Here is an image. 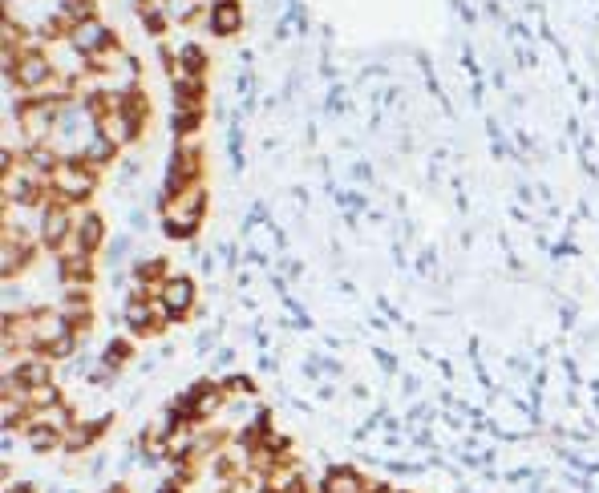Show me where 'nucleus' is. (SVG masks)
Instances as JSON below:
<instances>
[{
	"instance_id": "nucleus-12",
	"label": "nucleus",
	"mask_w": 599,
	"mask_h": 493,
	"mask_svg": "<svg viewBox=\"0 0 599 493\" xmlns=\"http://www.w3.org/2000/svg\"><path fill=\"white\" fill-rule=\"evenodd\" d=\"M264 493H308L304 465H300V461H280V465L264 477Z\"/></svg>"
},
{
	"instance_id": "nucleus-2",
	"label": "nucleus",
	"mask_w": 599,
	"mask_h": 493,
	"mask_svg": "<svg viewBox=\"0 0 599 493\" xmlns=\"http://www.w3.org/2000/svg\"><path fill=\"white\" fill-rule=\"evenodd\" d=\"M97 170L85 166L81 158H61L57 162V170L49 174V198L57 202H69V207H81V202H89V194L97 190Z\"/></svg>"
},
{
	"instance_id": "nucleus-11",
	"label": "nucleus",
	"mask_w": 599,
	"mask_h": 493,
	"mask_svg": "<svg viewBox=\"0 0 599 493\" xmlns=\"http://www.w3.org/2000/svg\"><path fill=\"white\" fill-rule=\"evenodd\" d=\"M369 489L372 481H364V473L353 465H332L320 477V493H369Z\"/></svg>"
},
{
	"instance_id": "nucleus-16",
	"label": "nucleus",
	"mask_w": 599,
	"mask_h": 493,
	"mask_svg": "<svg viewBox=\"0 0 599 493\" xmlns=\"http://www.w3.org/2000/svg\"><path fill=\"white\" fill-rule=\"evenodd\" d=\"M73 234H77V239L97 255L102 242H105V218L97 215V210H77V231H73Z\"/></svg>"
},
{
	"instance_id": "nucleus-1",
	"label": "nucleus",
	"mask_w": 599,
	"mask_h": 493,
	"mask_svg": "<svg viewBox=\"0 0 599 493\" xmlns=\"http://www.w3.org/2000/svg\"><path fill=\"white\" fill-rule=\"evenodd\" d=\"M202 215H207V186L191 182L186 190L162 194V226H166L170 239H191L202 226Z\"/></svg>"
},
{
	"instance_id": "nucleus-13",
	"label": "nucleus",
	"mask_w": 599,
	"mask_h": 493,
	"mask_svg": "<svg viewBox=\"0 0 599 493\" xmlns=\"http://www.w3.org/2000/svg\"><path fill=\"white\" fill-rule=\"evenodd\" d=\"M207 29L215 37H235L243 29V4L239 0H215L210 4V16H207Z\"/></svg>"
},
{
	"instance_id": "nucleus-18",
	"label": "nucleus",
	"mask_w": 599,
	"mask_h": 493,
	"mask_svg": "<svg viewBox=\"0 0 599 493\" xmlns=\"http://www.w3.org/2000/svg\"><path fill=\"white\" fill-rule=\"evenodd\" d=\"M24 441H29L32 453H53V449H61V428H53V425H45V420L32 417V425L24 428Z\"/></svg>"
},
{
	"instance_id": "nucleus-14",
	"label": "nucleus",
	"mask_w": 599,
	"mask_h": 493,
	"mask_svg": "<svg viewBox=\"0 0 599 493\" xmlns=\"http://www.w3.org/2000/svg\"><path fill=\"white\" fill-rule=\"evenodd\" d=\"M130 360H134V339H130V336H113L110 344H105V352H102V380L110 376V372H121Z\"/></svg>"
},
{
	"instance_id": "nucleus-22",
	"label": "nucleus",
	"mask_w": 599,
	"mask_h": 493,
	"mask_svg": "<svg viewBox=\"0 0 599 493\" xmlns=\"http://www.w3.org/2000/svg\"><path fill=\"white\" fill-rule=\"evenodd\" d=\"M202 126V113H186V110H174V134L178 137H194Z\"/></svg>"
},
{
	"instance_id": "nucleus-15",
	"label": "nucleus",
	"mask_w": 599,
	"mask_h": 493,
	"mask_svg": "<svg viewBox=\"0 0 599 493\" xmlns=\"http://www.w3.org/2000/svg\"><path fill=\"white\" fill-rule=\"evenodd\" d=\"M170 97H174V110H186V113H202V81L194 77H183V81H170Z\"/></svg>"
},
{
	"instance_id": "nucleus-19",
	"label": "nucleus",
	"mask_w": 599,
	"mask_h": 493,
	"mask_svg": "<svg viewBox=\"0 0 599 493\" xmlns=\"http://www.w3.org/2000/svg\"><path fill=\"white\" fill-rule=\"evenodd\" d=\"M77 158H81V162H85V166H94V170H97V174H102V170H105V166H110V162H113V158H118V150H113V145H110V142H105V137H97V134H94V137H89V145H85V150H81V154H77Z\"/></svg>"
},
{
	"instance_id": "nucleus-4",
	"label": "nucleus",
	"mask_w": 599,
	"mask_h": 493,
	"mask_svg": "<svg viewBox=\"0 0 599 493\" xmlns=\"http://www.w3.org/2000/svg\"><path fill=\"white\" fill-rule=\"evenodd\" d=\"M77 231V210L69 207V202H57V198H49L45 202V210H40V223H37V242L53 255L57 247H61L69 234Z\"/></svg>"
},
{
	"instance_id": "nucleus-21",
	"label": "nucleus",
	"mask_w": 599,
	"mask_h": 493,
	"mask_svg": "<svg viewBox=\"0 0 599 493\" xmlns=\"http://www.w3.org/2000/svg\"><path fill=\"white\" fill-rule=\"evenodd\" d=\"M94 8H97V0H57V13H61L69 24H77V21H89V16H97Z\"/></svg>"
},
{
	"instance_id": "nucleus-10",
	"label": "nucleus",
	"mask_w": 599,
	"mask_h": 493,
	"mask_svg": "<svg viewBox=\"0 0 599 493\" xmlns=\"http://www.w3.org/2000/svg\"><path fill=\"white\" fill-rule=\"evenodd\" d=\"M231 401L223 388V380H202V384L191 388V409H194V425H207L210 417L223 412V404Z\"/></svg>"
},
{
	"instance_id": "nucleus-25",
	"label": "nucleus",
	"mask_w": 599,
	"mask_h": 493,
	"mask_svg": "<svg viewBox=\"0 0 599 493\" xmlns=\"http://www.w3.org/2000/svg\"><path fill=\"white\" fill-rule=\"evenodd\" d=\"M369 493H405V489H393V485H377V481H372Z\"/></svg>"
},
{
	"instance_id": "nucleus-17",
	"label": "nucleus",
	"mask_w": 599,
	"mask_h": 493,
	"mask_svg": "<svg viewBox=\"0 0 599 493\" xmlns=\"http://www.w3.org/2000/svg\"><path fill=\"white\" fill-rule=\"evenodd\" d=\"M57 307L65 312V320H69L73 336H85V331L94 328V304H89V295H85V299H61Z\"/></svg>"
},
{
	"instance_id": "nucleus-26",
	"label": "nucleus",
	"mask_w": 599,
	"mask_h": 493,
	"mask_svg": "<svg viewBox=\"0 0 599 493\" xmlns=\"http://www.w3.org/2000/svg\"><path fill=\"white\" fill-rule=\"evenodd\" d=\"M102 493H130V489H126V485H105Z\"/></svg>"
},
{
	"instance_id": "nucleus-24",
	"label": "nucleus",
	"mask_w": 599,
	"mask_h": 493,
	"mask_svg": "<svg viewBox=\"0 0 599 493\" xmlns=\"http://www.w3.org/2000/svg\"><path fill=\"white\" fill-rule=\"evenodd\" d=\"M8 493H37V485H29V481H24V485H13V481H8Z\"/></svg>"
},
{
	"instance_id": "nucleus-23",
	"label": "nucleus",
	"mask_w": 599,
	"mask_h": 493,
	"mask_svg": "<svg viewBox=\"0 0 599 493\" xmlns=\"http://www.w3.org/2000/svg\"><path fill=\"white\" fill-rule=\"evenodd\" d=\"M223 388H227V396H251L255 392V380H247V376H223Z\"/></svg>"
},
{
	"instance_id": "nucleus-3",
	"label": "nucleus",
	"mask_w": 599,
	"mask_h": 493,
	"mask_svg": "<svg viewBox=\"0 0 599 493\" xmlns=\"http://www.w3.org/2000/svg\"><path fill=\"white\" fill-rule=\"evenodd\" d=\"M121 323H126L130 336H162L170 328V315L162 312L158 299H146V295H130L121 304Z\"/></svg>"
},
{
	"instance_id": "nucleus-20",
	"label": "nucleus",
	"mask_w": 599,
	"mask_h": 493,
	"mask_svg": "<svg viewBox=\"0 0 599 493\" xmlns=\"http://www.w3.org/2000/svg\"><path fill=\"white\" fill-rule=\"evenodd\" d=\"M57 404H65L61 384H57V380H49V384L29 388V409H32V412H49V409H57Z\"/></svg>"
},
{
	"instance_id": "nucleus-9",
	"label": "nucleus",
	"mask_w": 599,
	"mask_h": 493,
	"mask_svg": "<svg viewBox=\"0 0 599 493\" xmlns=\"http://www.w3.org/2000/svg\"><path fill=\"white\" fill-rule=\"evenodd\" d=\"M110 40H113L110 24L97 21V16H89V21H77V24H73L69 37H65V45H69L73 53H81V57H94L97 48H105Z\"/></svg>"
},
{
	"instance_id": "nucleus-7",
	"label": "nucleus",
	"mask_w": 599,
	"mask_h": 493,
	"mask_svg": "<svg viewBox=\"0 0 599 493\" xmlns=\"http://www.w3.org/2000/svg\"><path fill=\"white\" fill-rule=\"evenodd\" d=\"M29 336H32V348H49L53 339L61 336H73L69 320H65L61 307H29Z\"/></svg>"
},
{
	"instance_id": "nucleus-5",
	"label": "nucleus",
	"mask_w": 599,
	"mask_h": 493,
	"mask_svg": "<svg viewBox=\"0 0 599 493\" xmlns=\"http://www.w3.org/2000/svg\"><path fill=\"white\" fill-rule=\"evenodd\" d=\"M191 182H202V150L194 137H178L174 154H170V170H166V194L186 190Z\"/></svg>"
},
{
	"instance_id": "nucleus-8",
	"label": "nucleus",
	"mask_w": 599,
	"mask_h": 493,
	"mask_svg": "<svg viewBox=\"0 0 599 493\" xmlns=\"http://www.w3.org/2000/svg\"><path fill=\"white\" fill-rule=\"evenodd\" d=\"M94 129H97V137H105V142L113 145V150H126L130 142L142 137L146 126L138 118H130L126 110H110V113H102V118L94 121Z\"/></svg>"
},
{
	"instance_id": "nucleus-6",
	"label": "nucleus",
	"mask_w": 599,
	"mask_h": 493,
	"mask_svg": "<svg viewBox=\"0 0 599 493\" xmlns=\"http://www.w3.org/2000/svg\"><path fill=\"white\" fill-rule=\"evenodd\" d=\"M194 299H199V287H194V279H191V275H183V271L170 275V279L162 283V291H158L162 312H166L174 323H183L186 315L194 312Z\"/></svg>"
}]
</instances>
